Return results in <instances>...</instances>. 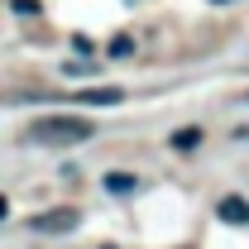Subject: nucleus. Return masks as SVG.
I'll return each instance as SVG.
<instances>
[{
	"label": "nucleus",
	"instance_id": "1",
	"mask_svg": "<svg viewBox=\"0 0 249 249\" xmlns=\"http://www.w3.org/2000/svg\"><path fill=\"white\" fill-rule=\"evenodd\" d=\"M96 139V120L91 115H38L24 129V144H43V149H72Z\"/></svg>",
	"mask_w": 249,
	"mask_h": 249
},
{
	"label": "nucleus",
	"instance_id": "2",
	"mask_svg": "<svg viewBox=\"0 0 249 249\" xmlns=\"http://www.w3.org/2000/svg\"><path fill=\"white\" fill-rule=\"evenodd\" d=\"M77 225H82V211H77V206H53V211L29 216V230H34V235H72Z\"/></svg>",
	"mask_w": 249,
	"mask_h": 249
},
{
	"label": "nucleus",
	"instance_id": "3",
	"mask_svg": "<svg viewBox=\"0 0 249 249\" xmlns=\"http://www.w3.org/2000/svg\"><path fill=\"white\" fill-rule=\"evenodd\" d=\"M216 216L225 220V225H245V220H249V201H245V196H220Z\"/></svg>",
	"mask_w": 249,
	"mask_h": 249
},
{
	"label": "nucleus",
	"instance_id": "4",
	"mask_svg": "<svg viewBox=\"0 0 249 249\" xmlns=\"http://www.w3.org/2000/svg\"><path fill=\"white\" fill-rule=\"evenodd\" d=\"M77 101H87V106H120L124 91H120V87H96V91H82Z\"/></svg>",
	"mask_w": 249,
	"mask_h": 249
},
{
	"label": "nucleus",
	"instance_id": "5",
	"mask_svg": "<svg viewBox=\"0 0 249 249\" xmlns=\"http://www.w3.org/2000/svg\"><path fill=\"white\" fill-rule=\"evenodd\" d=\"M201 139H206V134H201L196 124H187V129H173V139H168V144H173L178 154H192V149H196Z\"/></svg>",
	"mask_w": 249,
	"mask_h": 249
},
{
	"label": "nucleus",
	"instance_id": "6",
	"mask_svg": "<svg viewBox=\"0 0 249 249\" xmlns=\"http://www.w3.org/2000/svg\"><path fill=\"white\" fill-rule=\"evenodd\" d=\"M134 173H106V192H115V196H129L134 192Z\"/></svg>",
	"mask_w": 249,
	"mask_h": 249
},
{
	"label": "nucleus",
	"instance_id": "7",
	"mask_svg": "<svg viewBox=\"0 0 249 249\" xmlns=\"http://www.w3.org/2000/svg\"><path fill=\"white\" fill-rule=\"evenodd\" d=\"M106 53H110V58H129V53H134V38H129V34L110 38V48H106Z\"/></svg>",
	"mask_w": 249,
	"mask_h": 249
},
{
	"label": "nucleus",
	"instance_id": "8",
	"mask_svg": "<svg viewBox=\"0 0 249 249\" xmlns=\"http://www.w3.org/2000/svg\"><path fill=\"white\" fill-rule=\"evenodd\" d=\"M62 72H67V77H91L96 62H62Z\"/></svg>",
	"mask_w": 249,
	"mask_h": 249
},
{
	"label": "nucleus",
	"instance_id": "9",
	"mask_svg": "<svg viewBox=\"0 0 249 249\" xmlns=\"http://www.w3.org/2000/svg\"><path fill=\"white\" fill-rule=\"evenodd\" d=\"M15 5V15H38V0H10Z\"/></svg>",
	"mask_w": 249,
	"mask_h": 249
},
{
	"label": "nucleus",
	"instance_id": "10",
	"mask_svg": "<svg viewBox=\"0 0 249 249\" xmlns=\"http://www.w3.org/2000/svg\"><path fill=\"white\" fill-rule=\"evenodd\" d=\"M5 216H10V201H5V196H0V220H5Z\"/></svg>",
	"mask_w": 249,
	"mask_h": 249
},
{
	"label": "nucleus",
	"instance_id": "11",
	"mask_svg": "<svg viewBox=\"0 0 249 249\" xmlns=\"http://www.w3.org/2000/svg\"><path fill=\"white\" fill-rule=\"evenodd\" d=\"M211 5H225V0H211Z\"/></svg>",
	"mask_w": 249,
	"mask_h": 249
},
{
	"label": "nucleus",
	"instance_id": "12",
	"mask_svg": "<svg viewBox=\"0 0 249 249\" xmlns=\"http://www.w3.org/2000/svg\"><path fill=\"white\" fill-rule=\"evenodd\" d=\"M101 249H115V245H101Z\"/></svg>",
	"mask_w": 249,
	"mask_h": 249
},
{
	"label": "nucleus",
	"instance_id": "13",
	"mask_svg": "<svg viewBox=\"0 0 249 249\" xmlns=\"http://www.w3.org/2000/svg\"><path fill=\"white\" fill-rule=\"evenodd\" d=\"M245 106H249V91H245Z\"/></svg>",
	"mask_w": 249,
	"mask_h": 249
}]
</instances>
